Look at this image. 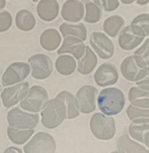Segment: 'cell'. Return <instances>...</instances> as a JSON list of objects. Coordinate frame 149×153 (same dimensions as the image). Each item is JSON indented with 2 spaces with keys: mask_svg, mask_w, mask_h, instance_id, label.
I'll list each match as a JSON object with an SVG mask.
<instances>
[{
  "mask_svg": "<svg viewBox=\"0 0 149 153\" xmlns=\"http://www.w3.org/2000/svg\"><path fill=\"white\" fill-rule=\"evenodd\" d=\"M98 105L102 113L107 116L117 115L125 105V97L120 89L115 87L104 88L98 97Z\"/></svg>",
  "mask_w": 149,
  "mask_h": 153,
  "instance_id": "1",
  "label": "cell"
},
{
  "mask_svg": "<svg viewBox=\"0 0 149 153\" xmlns=\"http://www.w3.org/2000/svg\"><path fill=\"white\" fill-rule=\"evenodd\" d=\"M41 114V123L45 127L49 129L56 128L67 119V110L64 101L57 96L50 100Z\"/></svg>",
  "mask_w": 149,
  "mask_h": 153,
  "instance_id": "2",
  "label": "cell"
},
{
  "mask_svg": "<svg viewBox=\"0 0 149 153\" xmlns=\"http://www.w3.org/2000/svg\"><path fill=\"white\" fill-rule=\"evenodd\" d=\"M90 130L93 135L101 140H109L116 134V125L112 117L101 113H95L90 119Z\"/></svg>",
  "mask_w": 149,
  "mask_h": 153,
  "instance_id": "3",
  "label": "cell"
},
{
  "mask_svg": "<svg viewBox=\"0 0 149 153\" xmlns=\"http://www.w3.org/2000/svg\"><path fill=\"white\" fill-rule=\"evenodd\" d=\"M147 65L144 60L138 55L129 56L124 59L120 65L121 73L130 82H138L146 74Z\"/></svg>",
  "mask_w": 149,
  "mask_h": 153,
  "instance_id": "4",
  "label": "cell"
},
{
  "mask_svg": "<svg viewBox=\"0 0 149 153\" xmlns=\"http://www.w3.org/2000/svg\"><path fill=\"white\" fill-rule=\"evenodd\" d=\"M48 95L45 88L34 85L28 92L27 97L20 103V107L27 111L37 113L44 109L47 105Z\"/></svg>",
  "mask_w": 149,
  "mask_h": 153,
  "instance_id": "5",
  "label": "cell"
},
{
  "mask_svg": "<svg viewBox=\"0 0 149 153\" xmlns=\"http://www.w3.org/2000/svg\"><path fill=\"white\" fill-rule=\"evenodd\" d=\"M145 36L144 31L141 27L131 24L123 28L120 33L118 39V45L123 50H132L142 42Z\"/></svg>",
  "mask_w": 149,
  "mask_h": 153,
  "instance_id": "6",
  "label": "cell"
},
{
  "mask_svg": "<svg viewBox=\"0 0 149 153\" xmlns=\"http://www.w3.org/2000/svg\"><path fill=\"white\" fill-rule=\"evenodd\" d=\"M7 120L11 127L20 129H31L38 125L39 117L38 114L24 112L17 107L7 113Z\"/></svg>",
  "mask_w": 149,
  "mask_h": 153,
  "instance_id": "7",
  "label": "cell"
},
{
  "mask_svg": "<svg viewBox=\"0 0 149 153\" xmlns=\"http://www.w3.org/2000/svg\"><path fill=\"white\" fill-rule=\"evenodd\" d=\"M56 142L49 134L40 132L36 134L23 147L24 152H55Z\"/></svg>",
  "mask_w": 149,
  "mask_h": 153,
  "instance_id": "8",
  "label": "cell"
},
{
  "mask_svg": "<svg viewBox=\"0 0 149 153\" xmlns=\"http://www.w3.org/2000/svg\"><path fill=\"white\" fill-rule=\"evenodd\" d=\"M98 91L92 85L82 86L76 94L75 101L78 110L82 113L89 114L96 110V98Z\"/></svg>",
  "mask_w": 149,
  "mask_h": 153,
  "instance_id": "9",
  "label": "cell"
},
{
  "mask_svg": "<svg viewBox=\"0 0 149 153\" xmlns=\"http://www.w3.org/2000/svg\"><path fill=\"white\" fill-rule=\"evenodd\" d=\"M90 43L98 56L103 59H108L114 55V43L103 33L93 32L90 35Z\"/></svg>",
  "mask_w": 149,
  "mask_h": 153,
  "instance_id": "10",
  "label": "cell"
},
{
  "mask_svg": "<svg viewBox=\"0 0 149 153\" xmlns=\"http://www.w3.org/2000/svg\"><path fill=\"white\" fill-rule=\"evenodd\" d=\"M28 64L23 62L12 63L5 71L2 76V85L8 86L23 81L30 72Z\"/></svg>",
  "mask_w": 149,
  "mask_h": 153,
  "instance_id": "11",
  "label": "cell"
},
{
  "mask_svg": "<svg viewBox=\"0 0 149 153\" xmlns=\"http://www.w3.org/2000/svg\"><path fill=\"white\" fill-rule=\"evenodd\" d=\"M28 62L32 68L31 76L36 79H46L52 74V61L47 55L36 54L28 59Z\"/></svg>",
  "mask_w": 149,
  "mask_h": 153,
  "instance_id": "12",
  "label": "cell"
},
{
  "mask_svg": "<svg viewBox=\"0 0 149 153\" xmlns=\"http://www.w3.org/2000/svg\"><path fill=\"white\" fill-rule=\"evenodd\" d=\"M96 83L101 87H106L115 84L118 80V72L113 64L106 62L99 66L94 74Z\"/></svg>",
  "mask_w": 149,
  "mask_h": 153,
  "instance_id": "13",
  "label": "cell"
},
{
  "mask_svg": "<svg viewBox=\"0 0 149 153\" xmlns=\"http://www.w3.org/2000/svg\"><path fill=\"white\" fill-rule=\"evenodd\" d=\"M28 90L29 83L27 82L5 88L1 95L3 105L10 108L16 105L27 95Z\"/></svg>",
  "mask_w": 149,
  "mask_h": 153,
  "instance_id": "14",
  "label": "cell"
},
{
  "mask_svg": "<svg viewBox=\"0 0 149 153\" xmlns=\"http://www.w3.org/2000/svg\"><path fill=\"white\" fill-rule=\"evenodd\" d=\"M84 12L83 4L79 0H67L62 7L61 14L65 20L77 23L82 19Z\"/></svg>",
  "mask_w": 149,
  "mask_h": 153,
  "instance_id": "15",
  "label": "cell"
},
{
  "mask_svg": "<svg viewBox=\"0 0 149 153\" xmlns=\"http://www.w3.org/2000/svg\"><path fill=\"white\" fill-rule=\"evenodd\" d=\"M80 38L69 36L65 37L63 44L58 50V54L71 53L79 60L85 54V45Z\"/></svg>",
  "mask_w": 149,
  "mask_h": 153,
  "instance_id": "16",
  "label": "cell"
},
{
  "mask_svg": "<svg viewBox=\"0 0 149 153\" xmlns=\"http://www.w3.org/2000/svg\"><path fill=\"white\" fill-rule=\"evenodd\" d=\"M37 13L44 21H53L58 15L59 4L57 0H41L37 6Z\"/></svg>",
  "mask_w": 149,
  "mask_h": 153,
  "instance_id": "17",
  "label": "cell"
},
{
  "mask_svg": "<svg viewBox=\"0 0 149 153\" xmlns=\"http://www.w3.org/2000/svg\"><path fill=\"white\" fill-rule=\"evenodd\" d=\"M149 131V118H139L134 119L128 127L130 136L136 141L143 143L144 137Z\"/></svg>",
  "mask_w": 149,
  "mask_h": 153,
  "instance_id": "18",
  "label": "cell"
},
{
  "mask_svg": "<svg viewBox=\"0 0 149 153\" xmlns=\"http://www.w3.org/2000/svg\"><path fill=\"white\" fill-rule=\"evenodd\" d=\"M128 99L134 107L149 109V91L138 86H133L128 91Z\"/></svg>",
  "mask_w": 149,
  "mask_h": 153,
  "instance_id": "19",
  "label": "cell"
},
{
  "mask_svg": "<svg viewBox=\"0 0 149 153\" xmlns=\"http://www.w3.org/2000/svg\"><path fill=\"white\" fill-rule=\"evenodd\" d=\"M116 145L118 150L121 152H149V149L131 140L127 134L117 138Z\"/></svg>",
  "mask_w": 149,
  "mask_h": 153,
  "instance_id": "20",
  "label": "cell"
},
{
  "mask_svg": "<svg viewBox=\"0 0 149 153\" xmlns=\"http://www.w3.org/2000/svg\"><path fill=\"white\" fill-rule=\"evenodd\" d=\"M61 42V36L58 31L54 28L45 30L40 37V44L42 47L47 51L56 50Z\"/></svg>",
  "mask_w": 149,
  "mask_h": 153,
  "instance_id": "21",
  "label": "cell"
},
{
  "mask_svg": "<svg viewBox=\"0 0 149 153\" xmlns=\"http://www.w3.org/2000/svg\"><path fill=\"white\" fill-rule=\"evenodd\" d=\"M98 63V58L93 50L86 46L83 57L78 61V71L82 75H88L93 72Z\"/></svg>",
  "mask_w": 149,
  "mask_h": 153,
  "instance_id": "22",
  "label": "cell"
},
{
  "mask_svg": "<svg viewBox=\"0 0 149 153\" xmlns=\"http://www.w3.org/2000/svg\"><path fill=\"white\" fill-rule=\"evenodd\" d=\"M83 1L86 9L85 21L89 23L99 22L103 17V10L99 0H86Z\"/></svg>",
  "mask_w": 149,
  "mask_h": 153,
  "instance_id": "23",
  "label": "cell"
},
{
  "mask_svg": "<svg viewBox=\"0 0 149 153\" xmlns=\"http://www.w3.org/2000/svg\"><path fill=\"white\" fill-rule=\"evenodd\" d=\"M125 20L118 15L111 16L103 22V28L104 32L109 36L115 37L125 25Z\"/></svg>",
  "mask_w": 149,
  "mask_h": 153,
  "instance_id": "24",
  "label": "cell"
},
{
  "mask_svg": "<svg viewBox=\"0 0 149 153\" xmlns=\"http://www.w3.org/2000/svg\"><path fill=\"white\" fill-rule=\"evenodd\" d=\"M59 29L64 37L69 36H76L80 38L83 41H85L87 37L86 28L82 23L77 25H71L63 23L60 25Z\"/></svg>",
  "mask_w": 149,
  "mask_h": 153,
  "instance_id": "25",
  "label": "cell"
},
{
  "mask_svg": "<svg viewBox=\"0 0 149 153\" xmlns=\"http://www.w3.org/2000/svg\"><path fill=\"white\" fill-rule=\"evenodd\" d=\"M16 23L17 28L20 30L28 31L34 28L36 19L31 12L22 9L17 12L16 17Z\"/></svg>",
  "mask_w": 149,
  "mask_h": 153,
  "instance_id": "26",
  "label": "cell"
},
{
  "mask_svg": "<svg viewBox=\"0 0 149 153\" xmlns=\"http://www.w3.org/2000/svg\"><path fill=\"white\" fill-rule=\"evenodd\" d=\"M55 68L61 75H69L76 70V61L70 55H61L56 60Z\"/></svg>",
  "mask_w": 149,
  "mask_h": 153,
  "instance_id": "27",
  "label": "cell"
},
{
  "mask_svg": "<svg viewBox=\"0 0 149 153\" xmlns=\"http://www.w3.org/2000/svg\"><path fill=\"white\" fill-rule=\"evenodd\" d=\"M34 131L33 129L21 130L16 127H8L7 129V136L10 141L16 145H21L27 142L32 136Z\"/></svg>",
  "mask_w": 149,
  "mask_h": 153,
  "instance_id": "28",
  "label": "cell"
},
{
  "mask_svg": "<svg viewBox=\"0 0 149 153\" xmlns=\"http://www.w3.org/2000/svg\"><path fill=\"white\" fill-rule=\"evenodd\" d=\"M57 97L64 101L67 110V119L71 120L79 116V111L76 106L75 98L72 93L64 90L60 92Z\"/></svg>",
  "mask_w": 149,
  "mask_h": 153,
  "instance_id": "29",
  "label": "cell"
},
{
  "mask_svg": "<svg viewBox=\"0 0 149 153\" xmlns=\"http://www.w3.org/2000/svg\"><path fill=\"white\" fill-rule=\"evenodd\" d=\"M127 114L130 120L139 118H149V109L141 108L130 105L127 109Z\"/></svg>",
  "mask_w": 149,
  "mask_h": 153,
  "instance_id": "30",
  "label": "cell"
},
{
  "mask_svg": "<svg viewBox=\"0 0 149 153\" xmlns=\"http://www.w3.org/2000/svg\"><path fill=\"white\" fill-rule=\"evenodd\" d=\"M131 24L136 25L141 27L144 31L145 36H149V14H141L136 17Z\"/></svg>",
  "mask_w": 149,
  "mask_h": 153,
  "instance_id": "31",
  "label": "cell"
},
{
  "mask_svg": "<svg viewBox=\"0 0 149 153\" xmlns=\"http://www.w3.org/2000/svg\"><path fill=\"white\" fill-rule=\"evenodd\" d=\"M12 24V17L9 12L4 10L0 12V32L7 31Z\"/></svg>",
  "mask_w": 149,
  "mask_h": 153,
  "instance_id": "32",
  "label": "cell"
},
{
  "mask_svg": "<svg viewBox=\"0 0 149 153\" xmlns=\"http://www.w3.org/2000/svg\"><path fill=\"white\" fill-rule=\"evenodd\" d=\"M135 55H138L141 57L149 66V37L145 40V42L140 48L134 52Z\"/></svg>",
  "mask_w": 149,
  "mask_h": 153,
  "instance_id": "33",
  "label": "cell"
},
{
  "mask_svg": "<svg viewBox=\"0 0 149 153\" xmlns=\"http://www.w3.org/2000/svg\"><path fill=\"white\" fill-rule=\"evenodd\" d=\"M104 9L107 12L114 11L120 6L118 0H101Z\"/></svg>",
  "mask_w": 149,
  "mask_h": 153,
  "instance_id": "34",
  "label": "cell"
},
{
  "mask_svg": "<svg viewBox=\"0 0 149 153\" xmlns=\"http://www.w3.org/2000/svg\"><path fill=\"white\" fill-rule=\"evenodd\" d=\"M137 86L144 90L149 91V66L147 68L146 74L141 80L136 82Z\"/></svg>",
  "mask_w": 149,
  "mask_h": 153,
  "instance_id": "35",
  "label": "cell"
},
{
  "mask_svg": "<svg viewBox=\"0 0 149 153\" xmlns=\"http://www.w3.org/2000/svg\"><path fill=\"white\" fill-rule=\"evenodd\" d=\"M5 153L6 152H20V153H22V151L18 148H16V147H14V146H10L8 148H7L4 152Z\"/></svg>",
  "mask_w": 149,
  "mask_h": 153,
  "instance_id": "36",
  "label": "cell"
},
{
  "mask_svg": "<svg viewBox=\"0 0 149 153\" xmlns=\"http://www.w3.org/2000/svg\"><path fill=\"white\" fill-rule=\"evenodd\" d=\"M143 141V144H145L149 148V131L145 134Z\"/></svg>",
  "mask_w": 149,
  "mask_h": 153,
  "instance_id": "37",
  "label": "cell"
},
{
  "mask_svg": "<svg viewBox=\"0 0 149 153\" xmlns=\"http://www.w3.org/2000/svg\"><path fill=\"white\" fill-rule=\"evenodd\" d=\"M136 3L139 5H145L149 3V0H137Z\"/></svg>",
  "mask_w": 149,
  "mask_h": 153,
  "instance_id": "38",
  "label": "cell"
},
{
  "mask_svg": "<svg viewBox=\"0 0 149 153\" xmlns=\"http://www.w3.org/2000/svg\"><path fill=\"white\" fill-rule=\"evenodd\" d=\"M121 2L125 4H130L133 3L136 0H120Z\"/></svg>",
  "mask_w": 149,
  "mask_h": 153,
  "instance_id": "39",
  "label": "cell"
},
{
  "mask_svg": "<svg viewBox=\"0 0 149 153\" xmlns=\"http://www.w3.org/2000/svg\"><path fill=\"white\" fill-rule=\"evenodd\" d=\"M6 1L5 0H0V10L3 9L5 7Z\"/></svg>",
  "mask_w": 149,
  "mask_h": 153,
  "instance_id": "40",
  "label": "cell"
},
{
  "mask_svg": "<svg viewBox=\"0 0 149 153\" xmlns=\"http://www.w3.org/2000/svg\"><path fill=\"white\" fill-rule=\"evenodd\" d=\"M37 1H38V0H33V1H34V2H36Z\"/></svg>",
  "mask_w": 149,
  "mask_h": 153,
  "instance_id": "41",
  "label": "cell"
},
{
  "mask_svg": "<svg viewBox=\"0 0 149 153\" xmlns=\"http://www.w3.org/2000/svg\"><path fill=\"white\" fill-rule=\"evenodd\" d=\"M1 91V85H0V91Z\"/></svg>",
  "mask_w": 149,
  "mask_h": 153,
  "instance_id": "42",
  "label": "cell"
},
{
  "mask_svg": "<svg viewBox=\"0 0 149 153\" xmlns=\"http://www.w3.org/2000/svg\"><path fill=\"white\" fill-rule=\"evenodd\" d=\"M0 107H1V102H0Z\"/></svg>",
  "mask_w": 149,
  "mask_h": 153,
  "instance_id": "43",
  "label": "cell"
},
{
  "mask_svg": "<svg viewBox=\"0 0 149 153\" xmlns=\"http://www.w3.org/2000/svg\"><path fill=\"white\" fill-rule=\"evenodd\" d=\"M83 1H86V0H83Z\"/></svg>",
  "mask_w": 149,
  "mask_h": 153,
  "instance_id": "44",
  "label": "cell"
},
{
  "mask_svg": "<svg viewBox=\"0 0 149 153\" xmlns=\"http://www.w3.org/2000/svg\"><path fill=\"white\" fill-rule=\"evenodd\" d=\"M10 1H12V0H10Z\"/></svg>",
  "mask_w": 149,
  "mask_h": 153,
  "instance_id": "45",
  "label": "cell"
},
{
  "mask_svg": "<svg viewBox=\"0 0 149 153\" xmlns=\"http://www.w3.org/2000/svg\"></svg>",
  "mask_w": 149,
  "mask_h": 153,
  "instance_id": "46",
  "label": "cell"
}]
</instances>
